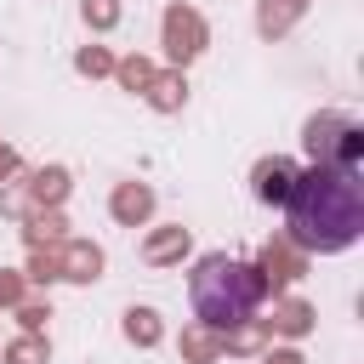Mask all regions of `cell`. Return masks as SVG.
<instances>
[{
	"label": "cell",
	"instance_id": "6da1fadb",
	"mask_svg": "<svg viewBox=\"0 0 364 364\" xmlns=\"http://www.w3.org/2000/svg\"><path fill=\"white\" fill-rule=\"evenodd\" d=\"M284 216H290V239L301 250H347L364 233V182L347 165H313L296 171L290 193H284Z\"/></svg>",
	"mask_w": 364,
	"mask_h": 364
},
{
	"label": "cell",
	"instance_id": "7a4b0ae2",
	"mask_svg": "<svg viewBox=\"0 0 364 364\" xmlns=\"http://www.w3.org/2000/svg\"><path fill=\"white\" fill-rule=\"evenodd\" d=\"M188 296H193V313L205 330H233V324H250V313L262 307L267 296V273L256 262H239V256H199L193 262V279H188Z\"/></svg>",
	"mask_w": 364,
	"mask_h": 364
},
{
	"label": "cell",
	"instance_id": "3957f363",
	"mask_svg": "<svg viewBox=\"0 0 364 364\" xmlns=\"http://www.w3.org/2000/svg\"><path fill=\"white\" fill-rule=\"evenodd\" d=\"M307 154H313V165H358V148H364V136H358V125L353 119H341V114H324V119H307Z\"/></svg>",
	"mask_w": 364,
	"mask_h": 364
},
{
	"label": "cell",
	"instance_id": "277c9868",
	"mask_svg": "<svg viewBox=\"0 0 364 364\" xmlns=\"http://www.w3.org/2000/svg\"><path fill=\"white\" fill-rule=\"evenodd\" d=\"M199 40H205V28H199V17L193 11H165V46H171V57L176 63H188L193 51H199Z\"/></svg>",
	"mask_w": 364,
	"mask_h": 364
},
{
	"label": "cell",
	"instance_id": "5b68a950",
	"mask_svg": "<svg viewBox=\"0 0 364 364\" xmlns=\"http://www.w3.org/2000/svg\"><path fill=\"white\" fill-rule=\"evenodd\" d=\"M290 182H296V165H290V159H262V165H256V199H262V205H284Z\"/></svg>",
	"mask_w": 364,
	"mask_h": 364
},
{
	"label": "cell",
	"instance_id": "8992f818",
	"mask_svg": "<svg viewBox=\"0 0 364 364\" xmlns=\"http://www.w3.org/2000/svg\"><path fill=\"white\" fill-rule=\"evenodd\" d=\"M97 267H102L97 245H63L57 250V273H68V279H97Z\"/></svg>",
	"mask_w": 364,
	"mask_h": 364
},
{
	"label": "cell",
	"instance_id": "52a82bcc",
	"mask_svg": "<svg viewBox=\"0 0 364 364\" xmlns=\"http://www.w3.org/2000/svg\"><path fill=\"white\" fill-rule=\"evenodd\" d=\"M148 205H154V193H148V188H136V182H125V188L114 193V216H119V222H142V216H148Z\"/></svg>",
	"mask_w": 364,
	"mask_h": 364
},
{
	"label": "cell",
	"instance_id": "ba28073f",
	"mask_svg": "<svg viewBox=\"0 0 364 364\" xmlns=\"http://www.w3.org/2000/svg\"><path fill=\"white\" fill-rule=\"evenodd\" d=\"M188 245V233L182 228H171V233H159V239H148V262H165V256H176Z\"/></svg>",
	"mask_w": 364,
	"mask_h": 364
},
{
	"label": "cell",
	"instance_id": "9c48e42d",
	"mask_svg": "<svg viewBox=\"0 0 364 364\" xmlns=\"http://www.w3.org/2000/svg\"><path fill=\"white\" fill-rule=\"evenodd\" d=\"M296 6H301V0H267V6H262V28H267V34H273V28H284Z\"/></svg>",
	"mask_w": 364,
	"mask_h": 364
},
{
	"label": "cell",
	"instance_id": "30bf717a",
	"mask_svg": "<svg viewBox=\"0 0 364 364\" xmlns=\"http://www.w3.org/2000/svg\"><path fill=\"white\" fill-rule=\"evenodd\" d=\"M125 318H131V324H125V330H131V341H154V336H159V324H154V313H148V307H136V313H125Z\"/></svg>",
	"mask_w": 364,
	"mask_h": 364
},
{
	"label": "cell",
	"instance_id": "8fae6325",
	"mask_svg": "<svg viewBox=\"0 0 364 364\" xmlns=\"http://www.w3.org/2000/svg\"><path fill=\"white\" fill-rule=\"evenodd\" d=\"M85 17H91L97 28H108V23L119 17V11H114V0H85Z\"/></svg>",
	"mask_w": 364,
	"mask_h": 364
},
{
	"label": "cell",
	"instance_id": "7c38bea8",
	"mask_svg": "<svg viewBox=\"0 0 364 364\" xmlns=\"http://www.w3.org/2000/svg\"><path fill=\"white\" fill-rule=\"evenodd\" d=\"M40 353H46V347H40L34 336H28V341H17V347H11L6 358H11V364H40Z\"/></svg>",
	"mask_w": 364,
	"mask_h": 364
},
{
	"label": "cell",
	"instance_id": "4fadbf2b",
	"mask_svg": "<svg viewBox=\"0 0 364 364\" xmlns=\"http://www.w3.org/2000/svg\"><path fill=\"white\" fill-rule=\"evenodd\" d=\"M119 80H125V85H148V80H154V68H148V63H125V68H119Z\"/></svg>",
	"mask_w": 364,
	"mask_h": 364
},
{
	"label": "cell",
	"instance_id": "5bb4252c",
	"mask_svg": "<svg viewBox=\"0 0 364 364\" xmlns=\"http://www.w3.org/2000/svg\"><path fill=\"white\" fill-rule=\"evenodd\" d=\"M80 68H85V74H108V57H102V51H80Z\"/></svg>",
	"mask_w": 364,
	"mask_h": 364
},
{
	"label": "cell",
	"instance_id": "9a60e30c",
	"mask_svg": "<svg viewBox=\"0 0 364 364\" xmlns=\"http://www.w3.org/2000/svg\"><path fill=\"white\" fill-rule=\"evenodd\" d=\"M154 102L171 108V102H176V80H159V85H154Z\"/></svg>",
	"mask_w": 364,
	"mask_h": 364
},
{
	"label": "cell",
	"instance_id": "2e32d148",
	"mask_svg": "<svg viewBox=\"0 0 364 364\" xmlns=\"http://www.w3.org/2000/svg\"><path fill=\"white\" fill-rule=\"evenodd\" d=\"M0 301H17V279H11V273L0 279Z\"/></svg>",
	"mask_w": 364,
	"mask_h": 364
},
{
	"label": "cell",
	"instance_id": "e0dca14e",
	"mask_svg": "<svg viewBox=\"0 0 364 364\" xmlns=\"http://www.w3.org/2000/svg\"><path fill=\"white\" fill-rule=\"evenodd\" d=\"M0 171H11V154H6V148H0Z\"/></svg>",
	"mask_w": 364,
	"mask_h": 364
},
{
	"label": "cell",
	"instance_id": "ac0fdd59",
	"mask_svg": "<svg viewBox=\"0 0 364 364\" xmlns=\"http://www.w3.org/2000/svg\"><path fill=\"white\" fill-rule=\"evenodd\" d=\"M267 364H296V358H290V353H279V358H267Z\"/></svg>",
	"mask_w": 364,
	"mask_h": 364
}]
</instances>
